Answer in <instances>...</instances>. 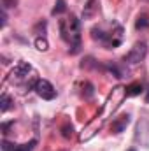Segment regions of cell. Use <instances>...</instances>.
I'll use <instances>...</instances> for the list:
<instances>
[{
    "instance_id": "obj_8",
    "label": "cell",
    "mask_w": 149,
    "mask_h": 151,
    "mask_svg": "<svg viewBox=\"0 0 149 151\" xmlns=\"http://www.w3.org/2000/svg\"><path fill=\"white\" fill-rule=\"evenodd\" d=\"M98 11V0H88L82 9V19H91Z\"/></svg>"
},
{
    "instance_id": "obj_22",
    "label": "cell",
    "mask_w": 149,
    "mask_h": 151,
    "mask_svg": "<svg viewBox=\"0 0 149 151\" xmlns=\"http://www.w3.org/2000/svg\"><path fill=\"white\" fill-rule=\"evenodd\" d=\"M128 151H135V150H133V148H130V150H128Z\"/></svg>"
},
{
    "instance_id": "obj_21",
    "label": "cell",
    "mask_w": 149,
    "mask_h": 151,
    "mask_svg": "<svg viewBox=\"0 0 149 151\" xmlns=\"http://www.w3.org/2000/svg\"><path fill=\"white\" fill-rule=\"evenodd\" d=\"M146 104H149V91H148V95H146Z\"/></svg>"
},
{
    "instance_id": "obj_20",
    "label": "cell",
    "mask_w": 149,
    "mask_h": 151,
    "mask_svg": "<svg viewBox=\"0 0 149 151\" xmlns=\"http://www.w3.org/2000/svg\"><path fill=\"white\" fill-rule=\"evenodd\" d=\"M14 121H11V123H2V134H7V128L12 125Z\"/></svg>"
},
{
    "instance_id": "obj_7",
    "label": "cell",
    "mask_w": 149,
    "mask_h": 151,
    "mask_svg": "<svg viewBox=\"0 0 149 151\" xmlns=\"http://www.w3.org/2000/svg\"><path fill=\"white\" fill-rule=\"evenodd\" d=\"M128 123H130V114H121V116L114 118L112 123H111L112 134H121V132H125L126 127H128Z\"/></svg>"
},
{
    "instance_id": "obj_10",
    "label": "cell",
    "mask_w": 149,
    "mask_h": 151,
    "mask_svg": "<svg viewBox=\"0 0 149 151\" xmlns=\"http://www.w3.org/2000/svg\"><path fill=\"white\" fill-rule=\"evenodd\" d=\"M11 104H12V99L7 95V93H2L0 95V111L2 113H7L11 109Z\"/></svg>"
},
{
    "instance_id": "obj_15",
    "label": "cell",
    "mask_w": 149,
    "mask_h": 151,
    "mask_svg": "<svg viewBox=\"0 0 149 151\" xmlns=\"http://www.w3.org/2000/svg\"><path fill=\"white\" fill-rule=\"evenodd\" d=\"M148 27H149L148 16H139L137 21H135V28H137V30H144V28H148Z\"/></svg>"
},
{
    "instance_id": "obj_16",
    "label": "cell",
    "mask_w": 149,
    "mask_h": 151,
    "mask_svg": "<svg viewBox=\"0 0 149 151\" xmlns=\"http://www.w3.org/2000/svg\"><path fill=\"white\" fill-rule=\"evenodd\" d=\"M62 135H63L65 139H70V137L74 135V127H72V125H69V123H67V125H63V127H62Z\"/></svg>"
},
{
    "instance_id": "obj_17",
    "label": "cell",
    "mask_w": 149,
    "mask_h": 151,
    "mask_svg": "<svg viewBox=\"0 0 149 151\" xmlns=\"http://www.w3.org/2000/svg\"><path fill=\"white\" fill-rule=\"evenodd\" d=\"M18 5V0H2V7L7 9V7H16Z\"/></svg>"
},
{
    "instance_id": "obj_13",
    "label": "cell",
    "mask_w": 149,
    "mask_h": 151,
    "mask_svg": "<svg viewBox=\"0 0 149 151\" xmlns=\"http://www.w3.org/2000/svg\"><path fill=\"white\" fill-rule=\"evenodd\" d=\"M35 144H37V141H35V139H34V141H30V142H27V144H21V146H16V144H14L12 151H32L34 148H35Z\"/></svg>"
},
{
    "instance_id": "obj_9",
    "label": "cell",
    "mask_w": 149,
    "mask_h": 151,
    "mask_svg": "<svg viewBox=\"0 0 149 151\" xmlns=\"http://www.w3.org/2000/svg\"><path fill=\"white\" fill-rule=\"evenodd\" d=\"M144 91V86L140 83H133L130 86H126V97H137Z\"/></svg>"
},
{
    "instance_id": "obj_3",
    "label": "cell",
    "mask_w": 149,
    "mask_h": 151,
    "mask_svg": "<svg viewBox=\"0 0 149 151\" xmlns=\"http://www.w3.org/2000/svg\"><path fill=\"white\" fill-rule=\"evenodd\" d=\"M146 55H148V44L142 40V42H137V44L128 51V55L125 56V62L135 65V63H140V62L146 58Z\"/></svg>"
},
{
    "instance_id": "obj_1",
    "label": "cell",
    "mask_w": 149,
    "mask_h": 151,
    "mask_svg": "<svg viewBox=\"0 0 149 151\" xmlns=\"http://www.w3.org/2000/svg\"><path fill=\"white\" fill-rule=\"evenodd\" d=\"M60 34H62V39L70 46L69 53L77 55L81 51V23L74 14L60 21Z\"/></svg>"
},
{
    "instance_id": "obj_19",
    "label": "cell",
    "mask_w": 149,
    "mask_h": 151,
    "mask_svg": "<svg viewBox=\"0 0 149 151\" xmlns=\"http://www.w3.org/2000/svg\"><path fill=\"white\" fill-rule=\"evenodd\" d=\"M12 148H14V144H11L7 141H2V150L4 151H12Z\"/></svg>"
},
{
    "instance_id": "obj_4",
    "label": "cell",
    "mask_w": 149,
    "mask_h": 151,
    "mask_svg": "<svg viewBox=\"0 0 149 151\" xmlns=\"http://www.w3.org/2000/svg\"><path fill=\"white\" fill-rule=\"evenodd\" d=\"M34 90H35V93L39 97L44 99V100H53L56 97V90H54V86L47 79H37L35 84H34Z\"/></svg>"
},
{
    "instance_id": "obj_2",
    "label": "cell",
    "mask_w": 149,
    "mask_h": 151,
    "mask_svg": "<svg viewBox=\"0 0 149 151\" xmlns=\"http://www.w3.org/2000/svg\"><path fill=\"white\" fill-rule=\"evenodd\" d=\"M125 97H126V88H125V86H121V84L114 86V88H112V91L109 93V97H107L105 106L102 107V114H104V116L112 114L117 107H119V106H121V102L125 100Z\"/></svg>"
},
{
    "instance_id": "obj_14",
    "label": "cell",
    "mask_w": 149,
    "mask_h": 151,
    "mask_svg": "<svg viewBox=\"0 0 149 151\" xmlns=\"http://www.w3.org/2000/svg\"><path fill=\"white\" fill-rule=\"evenodd\" d=\"M35 47H37L39 51H47V49H49V42H47V39L46 37H37L35 39Z\"/></svg>"
},
{
    "instance_id": "obj_12",
    "label": "cell",
    "mask_w": 149,
    "mask_h": 151,
    "mask_svg": "<svg viewBox=\"0 0 149 151\" xmlns=\"http://www.w3.org/2000/svg\"><path fill=\"white\" fill-rule=\"evenodd\" d=\"M81 86H82V97H84V99H91V97H93V93H95L93 84H91L90 81H84Z\"/></svg>"
},
{
    "instance_id": "obj_6",
    "label": "cell",
    "mask_w": 149,
    "mask_h": 151,
    "mask_svg": "<svg viewBox=\"0 0 149 151\" xmlns=\"http://www.w3.org/2000/svg\"><path fill=\"white\" fill-rule=\"evenodd\" d=\"M32 72V65L28 63V62H19L12 70H11V74H9V79L11 81H19V79H23V77H27V76Z\"/></svg>"
},
{
    "instance_id": "obj_5",
    "label": "cell",
    "mask_w": 149,
    "mask_h": 151,
    "mask_svg": "<svg viewBox=\"0 0 149 151\" xmlns=\"http://www.w3.org/2000/svg\"><path fill=\"white\" fill-rule=\"evenodd\" d=\"M104 119H105V116H104V114H100V116H97L93 121H90V123H88V127L82 130V134H81V137H79V139H81L82 142H84V141H90V139H91V137L100 130V128H102Z\"/></svg>"
},
{
    "instance_id": "obj_11",
    "label": "cell",
    "mask_w": 149,
    "mask_h": 151,
    "mask_svg": "<svg viewBox=\"0 0 149 151\" xmlns=\"http://www.w3.org/2000/svg\"><path fill=\"white\" fill-rule=\"evenodd\" d=\"M65 11H67V4H65V0H56V2H54V7H53V11H51V14L56 16V14H63Z\"/></svg>"
},
{
    "instance_id": "obj_18",
    "label": "cell",
    "mask_w": 149,
    "mask_h": 151,
    "mask_svg": "<svg viewBox=\"0 0 149 151\" xmlns=\"http://www.w3.org/2000/svg\"><path fill=\"white\" fill-rule=\"evenodd\" d=\"M0 19H2V28H4V27L7 25V12H5V9H4V7L0 9Z\"/></svg>"
}]
</instances>
